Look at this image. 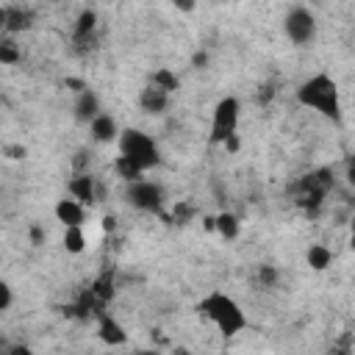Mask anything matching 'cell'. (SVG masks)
Listing matches in <instances>:
<instances>
[{
    "instance_id": "obj_6",
    "label": "cell",
    "mask_w": 355,
    "mask_h": 355,
    "mask_svg": "<svg viewBox=\"0 0 355 355\" xmlns=\"http://www.w3.org/2000/svg\"><path fill=\"white\" fill-rule=\"evenodd\" d=\"M125 197H128V202H130L133 208L147 211V214H158L161 205H164V189H161L158 183H153V180H141V178L133 180V183H128Z\"/></svg>"
},
{
    "instance_id": "obj_21",
    "label": "cell",
    "mask_w": 355,
    "mask_h": 355,
    "mask_svg": "<svg viewBox=\"0 0 355 355\" xmlns=\"http://www.w3.org/2000/svg\"><path fill=\"white\" fill-rule=\"evenodd\" d=\"M261 280L263 283H272L275 280V269H261Z\"/></svg>"
},
{
    "instance_id": "obj_4",
    "label": "cell",
    "mask_w": 355,
    "mask_h": 355,
    "mask_svg": "<svg viewBox=\"0 0 355 355\" xmlns=\"http://www.w3.org/2000/svg\"><path fill=\"white\" fill-rule=\"evenodd\" d=\"M239 116H241V105L236 97H222L214 105V116H211V144H227L236 136L239 128Z\"/></svg>"
},
{
    "instance_id": "obj_12",
    "label": "cell",
    "mask_w": 355,
    "mask_h": 355,
    "mask_svg": "<svg viewBox=\"0 0 355 355\" xmlns=\"http://www.w3.org/2000/svg\"><path fill=\"white\" fill-rule=\"evenodd\" d=\"M69 197L78 200L80 205L86 202H97V183L92 175H78L69 180Z\"/></svg>"
},
{
    "instance_id": "obj_5",
    "label": "cell",
    "mask_w": 355,
    "mask_h": 355,
    "mask_svg": "<svg viewBox=\"0 0 355 355\" xmlns=\"http://www.w3.org/2000/svg\"><path fill=\"white\" fill-rule=\"evenodd\" d=\"M283 31L294 44H300V47L311 44L316 39V17H313V11L305 8V6H294L283 17Z\"/></svg>"
},
{
    "instance_id": "obj_14",
    "label": "cell",
    "mask_w": 355,
    "mask_h": 355,
    "mask_svg": "<svg viewBox=\"0 0 355 355\" xmlns=\"http://www.w3.org/2000/svg\"><path fill=\"white\" fill-rule=\"evenodd\" d=\"M64 250L67 252H72V255H78V252H83L86 250V233H83V227H64Z\"/></svg>"
},
{
    "instance_id": "obj_13",
    "label": "cell",
    "mask_w": 355,
    "mask_h": 355,
    "mask_svg": "<svg viewBox=\"0 0 355 355\" xmlns=\"http://www.w3.org/2000/svg\"><path fill=\"white\" fill-rule=\"evenodd\" d=\"M33 25V11L31 8H22V6H8L6 8V25L3 31L8 33H22Z\"/></svg>"
},
{
    "instance_id": "obj_15",
    "label": "cell",
    "mask_w": 355,
    "mask_h": 355,
    "mask_svg": "<svg viewBox=\"0 0 355 355\" xmlns=\"http://www.w3.org/2000/svg\"><path fill=\"white\" fill-rule=\"evenodd\" d=\"M330 261H333V252L324 247V244H311V250H308V263H311V269H327L330 266Z\"/></svg>"
},
{
    "instance_id": "obj_20",
    "label": "cell",
    "mask_w": 355,
    "mask_h": 355,
    "mask_svg": "<svg viewBox=\"0 0 355 355\" xmlns=\"http://www.w3.org/2000/svg\"><path fill=\"white\" fill-rule=\"evenodd\" d=\"M6 355H36V352H33L28 344H14V347L6 349Z\"/></svg>"
},
{
    "instance_id": "obj_23",
    "label": "cell",
    "mask_w": 355,
    "mask_h": 355,
    "mask_svg": "<svg viewBox=\"0 0 355 355\" xmlns=\"http://www.w3.org/2000/svg\"><path fill=\"white\" fill-rule=\"evenodd\" d=\"M136 355H155V352H150V349H141V352H136Z\"/></svg>"
},
{
    "instance_id": "obj_9",
    "label": "cell",
    "mask_w": 355,
    "mask_h": 355,
    "mask_svg": "<svg viewBox=\"0 0 355 355\" xmlns=\"http://www.w3.org/2000/svg\"><path fill=\"white\" fill-rule=\"evenodd\" d=\"M139 105H141L144 114H164L166 105H169V92L158 89L155 83H147L139 94Z\"/></svg>"
},
{
    "instance_id": "obj_8",
    "label": "cell",
    "mask_w": 355,
    "mask_h": 355,
    "mask_svg": "<svg viewBox=\"0 0 355 355\" xmlns=\"http://www.w3.org/2000/svg\"><path fill=\"white\" fill-rule=\"evenodd\" d=\"M55 219L64 225V227H83V219H86V208L72 200V197H64L55 202Z\"/></svg>"
},
{
    "instance_id": "obj_1",
    "label": "cell",
    "mask_w": 355,
    "mask_h": 355,
    "mask_svg": "<svg viewBox=\"0 0 355 355\" xmlns=\"http://www.w3.org/2000/svg\"><path fill=\"white\" fill-rule=\"evenodd\" d=\"M197 308H200V313H202L225 338H233V336H239V333L247 327V316H244L241 305H239L230 294H225V291H211V294H205Z\"/></svg>"
},
{
    "instance_id": "obj_22",
    "label": "cell",
    "mask_w": 355,
    "mask_h": 355,
    "mask_svg": "<svg viewBox=\"0 0 355 355\" xmlns=\"http://www.w3.org/2000/svg\"><path fill=\"white\" fill-rule=\"evenodd\" d=\"M6 25V6H0V28Z\"/></svg>"
},
{
    "instance_id": "obj_10",
    "label": "cell",
    "mask_w": 355,
    "mask_h": 355,
    "mask_svg": "<svg viewBox=\"0 0 355 355\" xmlns=\"http://www.w3.org/2000/svg\"><path fill=\"white\" fill-rule=\"evenodd\" d=\"M72 114L78 122H92L97 114H100V97L92 92V89H80L78 97H75V105H72Z\"/></svg>"
},
{
    "instance_id": "obj_3",
    "label": "cell",
    "mask_w": 355,
    "mask_h": 355,
    "mask_svg": "<svg viewBox=\"0 0 355 355\" xmlns=\"http://www.w3.org/2000/svg\"><path fill=\"white\" fill-rule=\"evenodd\" d=\"M116 144H119V158H125V161H128L133 169H139L141 175H144L147 169L158 166V161H161L158 144H155L153 136L144 133V130L125 128V130H119Z\"/></svg>"
},
{
    "instance_id": "obj_19",
    "label": "cell",
    "mask_w": 355,
    "mask_h": 355,
    "mask_svg": "<svg viewBox=\"0 0 355 355\" xmlns=\"http://www.w3.org/2000/svg\"><path fill=\"white\" fill-rule=\"evenodd\" d=\"M11 302H14V294H11V286L0 277V313L3 311H8L11 308Z\"/></svg>"
},
{
    "instance_id": "obj_18",
    "label": "cell",
    "mask_w": 355,
    "mask_h": 355,
    "mask_svg": "<svg viewBox=\"0 0 355 355\" xmlns=\"http://www.w3.org/2000/svg\"><path fill=\"white\" fill-rule=\"evenodd\" d=\"M19 61V47L11 39H0V64H17Z\"/></svg>"
},
{
    "instance_id": "obj_7",
    "label": "cell",
    "mask_w": 355,
    "mask_h": 355,
    "mask_svg": "<svg viewBox=\"0 0 355 355\" xmlns=\"http://www.w3.org/2000/svg\"><path fill=\"white\" fill-rule=\"evenodd\" d=\"M89 133H92V139H94L97 144H111V141L119 139V125H116V119H114L111 114L100 111V114L89 122Z\"/></svg>"
},
{
    "instance_id": "obj_24",
    "label": "cell",
    "mask_w": 355,
    "mask_h": 355,
    "mask_svg": "<svg viewBox=\"0 0 355 355\" xmlns=\"http://www.w3.org/2000/svg\"><path fill=\"white\" fill-rule=\"evenodd\" d=\"M222 355H225V352H222Z\"/></svg>"
},
{
    "instance_id": "obj_11",
    "label": "cell",
    "mask_w": 355,
    "mask_h": 355,
    "mask_svg": "<svg viewBox=\"0 0 355 355\" xmlns=\"http://www.w3.org/2000/svg\"><path fill=\"white\" fill-rule=\"evenodd\" d=\"M97 336H100V341H103V344H108V347H122V344L128 341L125 327H122V324H119L114 316H108V313H103V316H100Z\"/></svg>"
},
{
    "instance_id": "obj_17",
    "label": "cell",
    "mask_w": 355,
    "mask_h": 355,
    "mask_svg": "<svg viewBox=\"0 0 355 355\" xmlns=\"http://www.w3.org/2000/svg\"><path fill=\"white\" fill-rule=\"evenodd\" d=\"M94 22H97V14H94L92 8L80 11V17H78V28H75V36H78V39L89 36V33L94 31Z\"/></svg>"
},
{
    "instance_id": "obj_16",
    "label": "cell",
    "mask_w": 355,
    "mask_h": 355,
    "mask_svg": "<svg viewBox=\"0 0 355 355\" xmlns=\"http://www.w3.org/2000/svg\"><path fill=\"white\" fill-rule=\"evenodd\" d=\"M216 230L225 236V239H236L239 236V219L233 214H219L216 216Z\"/></svg>"
},
{
    "instance_id": "obj_2",
    "label": "cell",
    "mask_w": 355,
    "mask_h": 355,
    "mask_svg": "<svg viewBox=\"0 0 355 355\" xmlns=\"http://www.w3.org/2000/svg\"><path fill=\"white\" fill-rule=\"evenodd\" d=\"M297 100L305 108L319 111L327 119H341V100H338V86L330 75L319 72L313 78H308L300 89H297Z\"/></svg>"
}]
</instances>
